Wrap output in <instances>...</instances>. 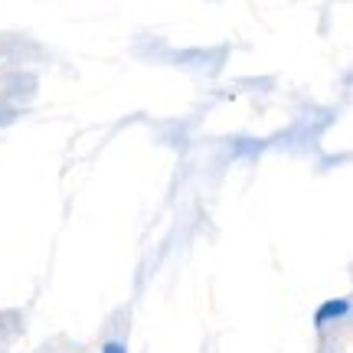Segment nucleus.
Listing matches in <instances>:
<instances>
[{"label": "nucleus", "instance_id": "obj_1", "mask_svg": "<svg viewBox=\"0 0 353 353\" xmlns=\"http://www.w3.org/2000/svg\"><path fill=\"white\" fill-rule=\"evenodd\" d=\"M343 311H347V301H330L327 307H324V311L317 314V321H327L330 314H343Z\"/></svg>", "mask_w": 353, "mask_h": 353}, {"label": "nucleus", "instance_id": "obj_2", "mask_svg": "<svg viewBox=\"0 0 353 353\" xmlns=\"http://www.w3.org/2000/svg\"><path fill=\"white\" fill-rule=\"evenodd\" d=\"M105 353H125V350H121L118 343H108V347H105Z\"/></svg>", "mask_w": 353, "mask_h": 353}]
</instances>
